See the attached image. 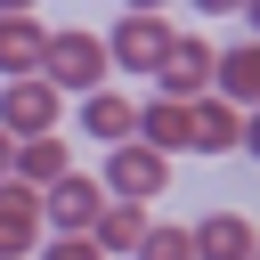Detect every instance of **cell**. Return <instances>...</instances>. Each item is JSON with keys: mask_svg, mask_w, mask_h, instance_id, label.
<instances>
[{"mask_svg": "<svg viewBox=\"0 0 260 260\" xmlns=\"http://www.w3.org/2000/svg\"><path fill=\"white\" fill-rule=\"evenodd\" d=\"M130 122H138V114H130V98H114V89H89V98H81V130H89V138L122 146V138H130Z\"/></svg>", "mask_w": 260, "mask_h": 260, "instance_id": "cell-14", "label": "cell"}, {"mask_svg": "<svg viewBox=\"0 0 260 260\" xmlns=\"http://www.w3.org/2000/svg\"><path fill=\"white\" fill-rule=\"evenodd\" d=\"M236 146H244V114L219 98H195L187 106V154H236Z\"/></svg>", "mask_w": 260, "mask_h": 260, "instance_id": "cell-8", "label": "cell"}, {"mask_svg": "<svg viewBox=\"0 0 260 260\" xmlns=\"http://www.w3.org/2000/svg\"><path fill=\"white\" fill-rule=\"evenodd\" d=\"M65 114V98L32 73V81H0V138H49Z\"/></svg>", "mask_w": 260, "mask_h": 260, "instance_id": "cell-4", "label": "cell"}, {"mask_svg": "<svg viewBox=\"0 0 260 260\" xmlns=\"http://www.w3.org/2000/svg\"><path fill=\"white\" fill-rule=\"evenodd\" d=\"M187 244H195V260H252V219L244 211H203L187 228Z\"/></svg>", "mask_w": 260, "mask_h": 260, "instance_id": "cell-10", "label": "cell"}, {"mask_svg": "<svg viewBox=\"0 0 260 260\" xmlns=\"http://www.w3.org/2000/svg\"><path fill=\"white\" fill-rule=\"evenodd\" d=\"M41 260H98V244H89V236H49Z\"/></svg>", "mask_w": 260, "mask_h": 260, "instance_id": "cell-16", "label": "cell"}, {"mask_svg": "<svg viewBox=\"0 0 260 260\" xmlns=\"http://www.w3.org/2000/svg\"><path fill=\"white\" fill-rule=\"evenodd\" d=\"M98 211H106V187H98L89 171H65V179L41 195V228H57V236H89Z\"/></svg>", "mask_w": 260, "mask_h": 260, "instance_id": "cell-6", "label": "cell"}, {"mask_svg": "<svg viewBox=\"0 0 260 260\" xmlns=\"http://www.w3.org/2000/svg\"><path fill=\"white\" fill-rule=\"evenodd\" d=\"M65 171H73V162H65V138H57V130H49V138H16V154H8V179L32 187V195H49Z\"/></svg>", "mask_w": 260, "mask_h": 260, "instance_id": "cell-9", "label": "cell"}, {"mask_svg": "<svg viewBox=\"0 0 260 260\" xmlns=\"http://www.w3.org/2000/svg\"><path fill=\"white\" fill-rule=\"evenodd\" d=\"M138 260H195V244H187V228H146Z\"/></svg>", "mask_w": 260, "mask_h": 260, "instance_id": "cell-15", "label": "cell"}, {"mask_svg": "<svg viewBox=\"0 0 260 260\" xmlns=\"http://www.w3.org/2000/svg\"><path fill=\"white\" fill-rule=\"evenodd\" d=\"M146 203H106L98 211V228H89V244H98V260H130L138 244H146Z\"/></svg>", "mask_w": 260, "mask_h": 260, "instance_id": "cell-12", "label": "cell"}, {"mask_svg": "<svg viewBox=\"0 0 260 260\" xmlns=\"http://www.w3.org/2000/svg\"><path fill=\"white\" fill-rule=\"evenodd\" d=\"M41 81L65 98H89V89H106V41L98 32H49V49H41Z\"/></svg>", "mask_w": 260, "mask_h": 260, "instance_id": "cell-1", "label": "cell"}, {"mask_svg": "<svg viewBox=\"0 0 260 260\" xmlns=\"http://www.w3.org/2000/svg\"><path fill=\"white\" fill-rule=\"evenodd\" d=\"M211 41L203 32H179L171 41V57H162V73H154V98H171V106H195V98H211Z\"/></svg>", "mask_w": 260, "mask_h": 260, "instance_id": "cell-3", "label": "cell"}, {"mask_svg": "<svg viewBox=\"0 0 260 260\" xmlns=\"http://www.w3.org/2000/svg\"><path fill=\"white\" fill-rule=\"evenodd\" d=\"M106 41V65H130V73H162V57H171V24L162 16H122L114 32H98Z\"/></svg>", "mask_w": 260, "mask_h": 260, "instance_id": "cell-5", "label": "cell"}, {"mask_svg": "<svg viewBox=\"0 0 260 260\" xmlns=\"http://www.w3.org/2000/svg\"><path fill=\"white\" fill-rule=\"evenodd\" d=\"M41 49H49V24L41 16H0V81H32L41 73Z\"/></svg>", "mask_w": 260, "mask_h": 260, "instance_id": "cell-11", "label": "cell"}, {"mask_svg": "<svg viewBox=\"0 0 260 260\" xmlns=\"http://www.w3.org/2000/svg\"><path fill=\"white\" fill-rule=\"evenodd\" d=\"M211 89H219V106H244V98L260 89V49H252V41L219 49V57H211Z\"/></svg>", "mask_w": 260, "mask_h": 260, "instance_id": "cell-13", "label": "cell"}, {"mask_svg": "<svg viewBox=\"0 0 260 260\" xmlns=\"http://www.w3.org/2000/svg\"><path fill=\"white\" fill-rule=\"evenodd\" d=\"M41 252V195L0 179V260H32Z\"/></svg>", "mask_w": 260, "mask_h": 260, "instance_id": "cell-7", "label": "cell"}, {"mask_svg": "<svg viewBox=\"0 0 260 260\" xmlns=\"http://www.w3.org/2000/svg\"><path fill=\"white\" fill-rule=\"evenodd\" d=\"M98 187H106V203H154V195L171 187V162H162L154 146L122 138V146H106V171H98Z\"/></svg>", "mask_w": 260, "mask_h": 260, "instance_id": "cell-2", "label": "cell"}, {"mask_svg": "<svg viewBox=\"0 0 260 260\" xmlns=\"http://www.w3.org/2000/svg\"><path fill=\"white\" fill-rule=\"evenodd\" d=\"M8 154H16V138H0V179H8Z\"/></svg>", "mask_w": 260, "mask_h": 260, "instance_id": "cell-17", "label": "cell"}]
</instances>
